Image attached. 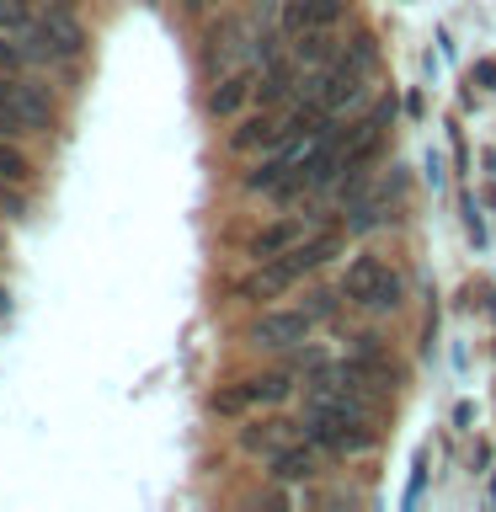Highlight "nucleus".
<instances>
[{
	"label": "nucleus",
	"instance_id": "obj_15",
	"mask_svg": "<svg viewBox=\"0 0 496 512\" xmlns=\"http://www.w3.org/2000/svg\"><path fill=\"white\" fill-rule=\"evenodd\" d=\"M22 64H27V54L16 48V38L0 32V75H22Z\"/></svg>",
	"mask_w": 496,
	"mask_h": 512
},
{
	"label": "nucleus",
	"instance_id": "obj_20",
	"mask_svg": "<svg viewBox=\"0 0 496 512\" xmlns=\"http://www.w3.org/2000/svg\"><path fill=\"white\" fill-rule=\"evenodd\" d=\"M0 96H6V75H0Z\"/></svg>",
	"mask_w": 496,
	"mask_h": 512
},
{
	"label": "nucleus",
	"instance_id": "obj_11",
	"mask_svg": "<svg viewBox=\"0 0 496 512\" xmlns=\"http://www.w3.org/2000/svg\"><path fill=\"white\" fill-rule=\"evenodd\" d=\"M251 86H256L251 70H230L214 91H208V112H214V118H235V112L251 102Z\"/></svg>",
	"mask_w": 496,
	"mask_h": 512
},
{
	"label": "nucleus",
	"instance_id": "obj_14",
	"mask_svg": "<svg viewBox=\"0 0 496 512\" xmlns=\"http://www.w3.org/2000/svg\"><path fill=\"white\" fill-rule=\"evenodd\" d=\"M27 176H32V160L16 150V144L0 139V182H27Z\"/></svg>",
	"mask_w": 496,
	"mask_h": 512
},
{
	"label": "nucleus",
	"instance_id": "obj_16",
	"mask_svg": "<svg viewBox=\"0 0 496 512\" xmlns=\"http://www.w3.org/2000/svg\"><path fill=\"white\" fill-rule=\"evenodd\" d=\"M336 304H342V294H331V288H320V294H310V304H304V310H310V315L320 320V315H336Z\"/></svg>",
	"mask_w": 496,
	"mask_h": 512
},
{
	"label": "nucleus",
	"instance_id": "obj_2",
	"mask_svg": "<svg viewBox=\"0 0 496 512\" xmlns=\"http://www.w3.org/2000/svg\"><path fill=\"white\" fill-rule=\"evenodd\" d=\"M294 395V368H272V374H251L240 384H224V390H214V406L219 416H246V411H262V406H283V400Z\"/></svg>",
	"mask_w": 496,
	"mask_h": 512
},
{
	"label": "nucleus",
	"instance_id": "obj_7",
	"mask_svg": "<svg viewBox=\"0 0 496 512\" xmlns=\"http://www.w3.org/2000/svg\"><path fill=\"white\" fill-rule=\"evenodd\" d=\"M299 240H304V219H272V224H262V230L246 240V256L251 262H272V256L294 251Z\"/></svg>",
	"mask_w": 496,
	"mask_h": 512
},
{
	"label": "nucleus",
	"instance_id": "obj_4",
	"mask_svg": "<svg viewBox=\"0 0 496 512\" xmlns=\"http://www.w3.org/2000/svg\"><path fill=\"white\" fill-rule=\"evenodd\" d=\"M0 107H6L11 128H48V118H54V102H48V91L38 86V80H6V96H0Z\"/></svg>",
	"mask_w": 496,
	"mask_h": 512
},
{
	"label": "nucleus",
	"instance_id": "obj_12",
	"mask_svg": "<svg viewBox=\"0 0 496 512\" xmlns=\"http://www.w3.org/2000/svg\"><path fill=\"white\" fill-rule=\"evenodd\" d=\"M251 96H256L262 107H278V102H288V96H294V70H288V64H267V75L251 86Z\"/></svg>",
	"mask_w": 496,
	"mask_h": 512
},
{
	"label": "nucleus",
	"instance_id": "obj_10",
	"mask_svg": "<svg viewBox=\"0 0 496 512\" xmlns=\"http://www.w3.org/2000/svg\"><path fill=\"white\" fill-rule=\"evenodd\" d=\"M43 32H48V43H54V59H75L80 48H86V27L75 22L70 6H48Z\"/></svg>",
	"mask_w": 496,
	"mask_h": 512
},
{
	"label": "nucleus",
	"instance_id": "obj_1",
	"mask_svg": "<svg viewBox=\"0 0 496 512\" xmlns=\"http://www.w3.org/2000/svg\"><path fill=\"white\" fill-rule=\"evenodd\" d=\"M400 294H406V278L384 256H358L342 272V299L358 304V310H395Z\"/></svg>",
	"mask_w": 496,
	"mask_h": 512
},
{
	"label": "nucleus",
	"instance_id": "obj_8",
	"mask_svg": "<svg viewBox=\"0 0 496 512\" xmlns=\"http://www.w3.org/2000/svg\"><path fill=\"white\" fill-rule=\"evenodd\" d=\"M315 470H320V459H315V448L310 443H283L278 454H267V475L272 480H288V486H294V480H315Z\"/></svg>",
	"mask_w": 496,
	"mask_h": 512
},
{
	"label": "nucleus",
	"instance_id": "obj_6",
	"mask_svg": "<svg viewBox=\"0 0 496 512\" xmlns=\"http://www.w3.org/2000/svg\"><path fill=\"white\" fill-rule=\"evenodd\" d=\"M347 16V0H283V32H310V27H336Z\"/></svg>",
	"mask_w": 496,
	"mask_h": 512
},
{
	"label": "nucleus",
	"instance_id": "obj_3",
	"mask_svg": "<svg viewBox=\"0 0 496 512\" xmlns=\"http://www.w3.org/2000/svg\"><path fill=\"white\" fill-rule=\"evenodd\" d=\"M310 331H315V315L310 310H262V315L251 320L246 342L262 347V352H288V347L310 342Z\"/></svg>",
	"mask_w": 496,
	"mask_h": 512
},
{
	"label": "nucleus",
	"instance_id": "obj_18",
	"mask_svg": "<svg viewBox=\"0 0 496 512\" xmlns=\"http://www.w3.org/2000/svg\"><path fill=\"white\" fill-rule=\"evenodd\" d=\"M0 310H6V288H0Z\"/></svg>",
	"mask_w": 496,
	"mask_h": 512
},
{
	"label": "nucleus",
	"instance_id": "obj_19",
	"mask_svg": "<svg viewBox=\"0 0 496 512\" xmlns=\"http://www.w3.org/2000/svg\"><path fill=\"white\" fill-rule=\"evenodd\" d=\"M54 6H75V0H54Z\"/></svg>",
	"mask_w": 496,
	"mask_h": 512
},
{
	"label": "nucleus",
	"instance_id": "obj_17",
	"mask_svg": "<svg viewBox=\"0 0 496 512\" xmlns=\"http://www.w3.org/2000/svg\"><path fill=\"white\" fill-rule=\"evenodd\" d=\"M6 203H11V198H6V182H0V208H6ZM11 208H16V203H11Z\"/></svg>",
	"mask_w": 496,
	"mask_h": 512
},
{
	"label": "nucleus",
	"instance_id": "obj_13",
	"mask_svg": "<svg viewBox=\"0 0 496 512\" xmlns=\"http://www.w3.org/2000/svg\"><path fill=\"white\" fill-rule=\"evenodd\" d=\"M32 27H38V16H32L27 0H0V32H6V38L22 43Z\"/></svg>",
	"mask_w": 496,
	"mask_h": 512
},
{
	"label": "nucleus",
	"instance_id": "obj_5",
	"mask_svg": "<svg viewBox=\"0 0 496 512\" xmlns=\"http://www.w3.org/2000/svg\"><path fill=\"white\" fill-rule=\"evenodd\" d=\"M304 432V422H294V416H262V422H251V427H240V448L246 454H256V459H267V454H278L283 443H294Z\"/></svg>",
	"mask_w": 496,
	"mask_h": 512
},
{
	"label": "nucleus",
	"instance_id": "obj_9",
	"mask_svg": "<svg viewBox=\"0 0 496 512\" xmlns=\"http://www.w3.org/2000/svg\"><path fill=\"white\" fill-rule=\"evenodd\" d=\"M336 54H342V38H336V27L294 32V64H304V70H326Z\"/></svg>",
	"mask_w": 496,
	"mask_h": 512
}]
</instances>
